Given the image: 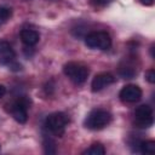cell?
I'll list each match as a JSON object with an SVG mask.
<instances>
[{
	"label": "cell",
	"instance_id": "6da1fadb",
	"mask_svg": "<svg viewBox=\"0 0 155 155\" xmlns=\"http://www.w3.org/2000/svg\"><path fill=\"white\" fill-rule=\"evenodd\" d=\"M111 122V114L102 108L91 110L85 117L84 125L90 130H102Z\"/></svg>",
	"mask_w": 155,
	"mask_h": 155
},
{
	"label": "cell",
	"instance_id": "7a4b0ae2",
	"mask_svg": "<svg viewBox=\"0 0 155 155\" xmlns=\"http://www.w3.org/2000/svg\"><path fill=\"white\" fill-rule=\"evenodd\" d=\"M64 75L76 85H81L87 80L90 74L88 67L80 62H68L63 67Z\"/></svg>",
	"mask_w": 155,
	"mask_h": 155
},
{
	"label": "cell",
	"instance_id": "3957f363",
	"mask_svg": "<svg viewBox=\"0 0 155 155\" xmlns=\"http://www.w3.org/2000/svg\"><path fill=\"white\" fill-rule=\"evenodd\" d=\"M68 122H69V119L68 116L64 114V113H61V111H57V113H52L50 114L46 120H45V127L46 130L57 136V137H62L65 132V128L68 126Z\"/></svg>",
	"mask_w": 155,
	"mask_h": 155
},
{
	"label": "cell",
	"instance_id": "277c9868",
	"mask_svg": "<svg viewBox=\"0 0 155 155\" xmlns=\"http://www.w3.org/2000/svg\"><path fill=\"white\" fill-rule=\"evenodd\" d=\"M30 107V101L28 97L22 96L18 97L17 99H15L10 107H8V111L12 115V117L19 122V124H25L28 120V109Z\"/></svg>",
	"mask_w": 155,
	"mask_h": 155
},
{
	"label": "cell",
	"instance_id": "5b68a950",
	"mask_svg": "<svg viewBox=\"0 0 155 155\" xmlns=\"http://www.w3.org/2000/svg\"><path fill=\"white\" fill-rule=\"evenodd\" d=\"M85 44L87 47L93 50H108L111 46V38L109 33L103 30L91 31L85 36Z\"/></svg>",
	"mask_w": 155,
	"mask_h": 155
},
{
	"label": "cell",
	"instance_id": "8992f818",
	"mask_svg": "<svg viewBox=\"0 0 155 155\" xmlns=\"http://www.w3.org/2000/svg\"><path fill=\"white\" fill-rule=\"evenodd\" d=\"M134 124L139 128H149L154 124V114L151 107L142 104L134 110Z\"/></svg>",
	"mask_w": 155,
	"mask_h": 155
},
{
	"label": "cell",
	"instance_id": "52a82bcc",
	"mask_svg": "<svg viewBox=\"0 0 155 155\" xmlns=\"http://www.w3.org/2000/svg\"><path fill=\"white\" fill-rule=\"evenodd\" d=\"M119 97L124 103H136L142 98V90L137 85H126L121 88Z\"/></svg>",
	"mask_w": 155,
	"mask_h": 155
},
{
	"label": "cell",
	"instance_id": "ba28073f",
	"mask_svg": "<svg viewBox=\"0 0 155 155\" xmlns=\"http://www.w3.org/2000/svg\"><path fill=\"white\" fill-rule=\"evenodd\" d=\"M115 80H116V78L110 73H107V71L99 73L93 78V80L91 82V90H92V92H99L103 88L108 87L109 85L114 84Z\"/></svg>",
	"mask_w": 155,
	"mask_h": 155
},
{
	"label": "cell",
	"instance_id": "9c48e42d",
	"mask_svg": "<svg viewBox=\"0 0 155 155\" xmlns=\"http://www.w3.org/2000/svg\"><path fill=\"white\" fill-rule=\"evenodd\" d=\"M16 53L12 48V46L6 41L0 39V64L2 65H10L15 62Z\"/></svg>",
	"mask_w": 155,
	"mask_h": 155
},
{
	"label": "cell",
	"instance_id": "30bf717a",
	"mask_svg": "<svg viewBox=\"0 0 155 155\" xmlns=\"http://www.w3.org/2000/svg\"><path fill=\"white\" fill-rule=\"evenodd\" d=\"M21 40H22V42L25 46L30 47V46H34V45H36L39 42L40 35H39V33L36 30H33V29H23L21 31Z\"/></svg>",
	"mask_w": 155,
	"mask_h": 155
},
{
	"label": "cell",
	"instance_id": "8fae6325",
	"mask_svg": "<svg viewBox=\"0 0 155 155\" xmlns=\"http://www.w3.org/2000/svg\"><path fill=\"white\" fill-rule=\"evenodd\" d=\"M138 151H140L142 154H147V155L155 154V142L154 140H140Z\"/></svg>",
	"mask_w": 155,
	"mask_h": 155
},
{
	"label": "cell",
	"instance_id": "7c38bea8",
	"mask_svg": "<svg viewBox=\"0 0 155 155\" xmlns=\"http://www.w3.org/2000/svg\"><path fill=\"white\" fill-rule=\"evenodd\" d=\"M137 74V70L131 64H124L119 68V75L122 79H132Z\"/></svg>",
	"mask_w": 155,
	"mask_h": 155
},
{
	"label": "cell",
	"instance_id": "4fadbf2b",
	"mask_svg": "<svg viewBox=\"0 0 155 155\" xmlns=\"http://www.w3.org/2000/svg\"><path fill=\"white\" fill-rule=\"evenodd\" d=\"M82 154L84 155H104L105 154V148L101 143H93Z\"/></svg>",
	"mask_w": 155,
	"mask_h": 155
},
{
	"label": "cell",
	"instance_id": "5bb4252c",
	"mask_svg": "<svg viewBox=\"0 0 155 155\" xmlns=\"http://www.w3.org/2000/svg\"><path fill=\"white\" fill-rule=\"evenodd\" d=\"M12 16V10L7 6H0V27L5 24Z\"/></svg>",
	"mask_w": 155,
	"mask_h": 155
},
{
	"label": "cell",
	"instance_id": "9a60e30c",
	"mask_svg": "<svg viewBox=\"0 0 155 155\" xmlns=\"http://www.w3.org/2000/svg\"><path fill=\"white\" fill-rule=\"evenodd\" d=\"M44 150L46 154H54L56 153V143L53 139L46 137L44 139Z\"/></svg>",
	"mask_w": 155,
	"mask_h": 155
},
{
	"label": "cell",
	"instance_id": "2e32d148",
	"mask_svg": "<svg viewBox=\"0 0 155 155\" xmlns=\"http://www.w3.org/2000/svg\"><path fill=\"white\" fill-rule=\"evenodd\" d=\"M91 5L96 8H101V7H105L107 5H109L111 2V0H90Z\"/></svg>",
	"mask_w": 155,
	"mask_h": 155
},
{
	"label": "cell",
	"instance_id": "e0dca14e",
	"mask_svg": "<svg viewBox=\"0 0 155 155\" xmlns=\"http://www.w3.org/2000/svg\"><path fill=\"white\" fill-rule=\"evenodd\" d=\"M145 76V80L149 82V84H155V70L154 69H149L145 71L144 74Z\"/></svg>",
	"mask_w": 155,
	"mask_h": 155
},
{
	"label": "cell",
	"instance_id": "ac0fdd59",
	"mask_svg": "<svg viewBox=\"0 0 155 155\" xmlns=\"http://www.w3.org/2000/svg\"><path fill=\"white\" fill-rule=\"evenodd\" d=\"M140 2L145 6H151L154 4V0H140Z\"/></svg>",
	"mask_w": 155,
	"mask_h": 155
},
{
	"label": "cell",
	"instance_id": "d6986e66",
	"mask_svg": "<svg viewBox=\"0 0 155 155\" xmlns=\"http://www.w3.org/2000/svg\"><path fill=\"white\" fill-rule=\"evenodd\" d=\"M6 93V87L4 85H0V98Z\"/></svg>",
	"mask_w": 155,
	"mask_h": 155
}]
</instances>
